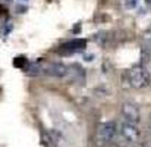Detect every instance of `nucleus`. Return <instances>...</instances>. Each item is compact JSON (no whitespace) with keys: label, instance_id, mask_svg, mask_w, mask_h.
Returning a JSON list of instances; mask_svg holds the SVG:
<instances>
[{"label":"nucleus","instance_id":"obj_1","mask_svg":"<svg viewBox=\"0 0 151 147\" xmlns=\"http://www.w3.org/2000/svg\"><path fill=\"white\" fill-rule=\"evenodd\" d=\"M128 77H129L131 85L135 87V88H145V87L150 85V83H151L150 72H148L147 68L142 66V65L134 66V68L129 71Z\"/></svg>","mask_w":151,"mask_h":147},{"label":"nucleus","instance_id":"obj_2","mask_svg":"<svg viewBox=\"0 0 151 147\" xmlns=\"http://www.w3.org/2000/svg\"><path fill=\"white\" fill-rule=\"evenodd\" d=\"M120 137L128 144H137L139 141V137H141L137 124H131V122L125 121L120 127Z\"/></svg>","mask_w":151,"mask_h":147},{"label":"nucleus","instance_id":"obj_3","mask_svg":"<svg viewBox=\"0 0 151 147\" xmlns=\"http://www.w3.org/2000/svg\"><path fill=\"white\" fill-rule=\"evenodd\" d=\"M122 116L126 122H131V124H138L141 121V113H139V109L132 104V103H123L122 106Z\"/></svg>","mask_w":151,"mask_h":147},{"label":"nucleus","instance_id":"obj_4","mask_svg":"<svg viewBox=\"0 0 151 147\" xmlns=\"http://www.w3.org/2000/svg\"><path fill=\"white\" fill-rule=\"evenodd\" d=\"M116 135V124L109 121V122H104L99 127V138H100L103 143H109L114 138Z\"/></svg>","mask_w":151,"mask_h":147},{"label":"nucleus","instance_id":"obj_5","mask_svg":"<svg viewBox=\"0 0 151 147\" xmlns=\"http://www.w3.org/2000/svg\"><path fill=\"white\" fill-rule=\"evenodd\" d=\"M46 75L54 77V78H63L68 75V66H65L63 63H50L47 66H44L43 71Z\"/></svg>","mask_w":151,"mask_h":147},{"label":"nucleus","instance_id":"obj_6","mask_svg":"<svg viewBox=\"0 0 151 147\" xmlns=\"http://www.w3.org/2000/svg\"><path fill=\"white\" fill-rule=\"evenodd\" d=\"M87 47V41L85 40H81V38H75V40H70L65 44L60 46V51L63 53H76V51H82Z\"/></svg>","mask_w":151,"mask_h":147},{"label":"nucleus","instance_id":"obj_7","mask_svg":"<svg viewBox=\"0 0 151 147\" xmlns=\"http://www.w3.org/2000/svg\"><path fill=\"white\" fill-rule=\"evenodd\" d=\"M41 141H43L44 146H57L59 144V137L56 135V133L47 131V133H43Z\"/></svg>","mask_w":151,"mask_h":147},{"label":"nucleus","instance_id":"obj_8","mask_svg":"<svg viewBox=\"0 0 151 147\" xmlns=\"http://www.w3.org/2000/svg\"><path fill=\"white\" fill-rule=\"evenodd\" d=\"M28 74L29 75H38L40 72H43L44 71V66L41 65V62H37V63H34V65H31L29 68H28Z\"/></svg>","mask_w":151,"mask_h":147},{"label":"nucleus","instance_id":"obj_9","mask_svg":"<svg viewBox=\"0 0 151 147\" xmlns=\"http://www.w3.org/2000/svg\"><path fill=\"white\" fill-rule=\"evenodd\" d=\"M27 63H28V62H27L25 57H16V60H15V66H16V68H24Z\"/></svg>","mask_w":151,"mask_h":147},{"label":"nucleus","instance_id":"obj_10","mask_svg":"<svg viewBox=\"0 0 151 147\" xmlns=\"http://www.w3.org/2000/svg\"><path fill=\"white\" fill-rule=\"evenodd\" d=\"M137 3H138V0H126V6L128 7H134Z\"/></svg>","mask_w":151,"mask_h":147},{"label":"nucleus","instance_id":"obj_11","mask_svg":"<svg viewBox=\"0 0 151 147\" xmlns=\"http://www.w3.org/2000/svg\"><path fill=\"white\" fill-rule=\"evenodd\" d=\"M150 131H151V121H150Z\"/></svg>","mask_w":151,"mask_h":147}]
</instances>
